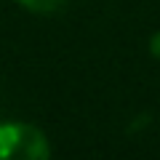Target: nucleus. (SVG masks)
Wrapping results in <instances>:
<instances>
[{
	"label": "nucleus",
	"mask_w": 160,
	"mask_h": 160,
	"mask_svg": "<svg viewBox=\"0 0 160 160\" xmlns=\"http://www.w3.org/2000/svg\"><path fill=\"white\" fill-rule=\"evenodd\" d=\"M51 155L43 131L24 123L0 126V160H40Z\"/></svg>",
	"instance_id": "1"
},
{
	"label": "nucleus",
	"mask_w": 160,
	"mask_h": 160,
	"mask_svg": "<svg viewBox=\"0 0 160 160\" xmlns=\"http://www.w3.org/2000/svg\"><path fill=\"white\" fill-rule=\"evenodd\" d=\"M152 51L160 56V35H155V40H152Z\"/></svg>",
	"instance_id": "3"
},
{
	"label": "nucleus",
	"mask_w": 160,
	"mask_h": 160,
	"mask_svg": "<svg viewBox=\"0 0 160 160\" xmlns=\"http://www.w3.org/2000/svg\"><path fill=\"white\" fill-rule=\"evenodd\" d=\"M19 3L35 13H53L56 8L64 6V0H19Z\"/></svg>",
	"instance_id": "2"
}]
</instances>
